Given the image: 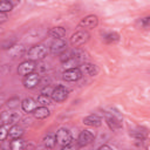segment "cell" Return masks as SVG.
Returning a JSON list of instances; mask_svg holds the SVG:
<instances>
[{
	"label": "cell",
	"mask_w": 150,
	"mask_h": 150,
	"mask_svg": "<svg viewBox=\"0 0 150 150\" xmlns=\"http://www.w3.org/2000/svg\"><path fill=\"white\" fill-rule=\"evenodd\" d=\"M47 54H48V48L45 45H41V43L34 45L33 47H30L26 52V55H27L28 60H32V61L43 60L47 56Z\"/></svg>",
	"instance_id": "1"
},
{
	"label": "cell",
	"mask_w": 150,
	"mask_h": 150,
	"mask_svg": "<svg viewBox=\"0 0 150 150\" xmlns=\"http://www.w3.org/2000/svg\"><path fill=\"white\" fill-rule=\"evenodd\" d=\"M89 38H90V35L87 30H77L70 38V45L75 48L81 47V46H83L84 43L88 42Z\"/></svg>",
	"instance_id": "2"
},
{
	"label": "cell",
	"mask_w": 150,
	"mask_h": 150,
	"mask_svg": "<svg viewBox=\"0 0 150 150\" xmlns=\"http://www.w3.org/2000/svg\"><path fill=\"white\" fill-rule=\"evenodd\" d=\"M55 139H56V143L59 145H61V148L63 149L66 145H68L69 143L73 142V137H71V134L68 129H64V128H61L56 131V135H55Z\"/></svg>",
	"instance_id": "3"
},
{
	"label": "cell",
	"mask_w": 150,
	"mask_h": 150,
	"mask_svg": "<svg viewBox=\"0 0 150 150\" xmlns=\"http://www.w3.org/2000/svg\"><path fill=\"white\" fill-rule=\"evenodd\" d=\"M20 120V114L16 112V111H8V110H5L0 114V122L4 124V125H12V124H15L18 121Z\"/></svg>",
	"instance_id": "4"
},
{
	"label": "cell",
	"mask_w": 150,
	"mask_h": 150,
	"mask_svg": "<svg viewBox=\"0 0 150 150\" xmlns=\"http://www.w3.org/2000/svg\"><path fill=\"white\" fill-rule=\"evenodd\" d=\"M50 97L55 102H63L68 97V89L64 86H62V84L56 86L55 88H53V91L50 94Z\"/></svg>",
	"instance_id": "5"
},
{
	"label": "cell",
	"mask_w": 150,
	"mask_h": 150,
	"mask_svg": "<svg viewBox=\"0 0 150 150\" xmlns=\"http://www.w3.org/2000/svg\"><path fill=\"white\" fill-rule=\"evenodd\" d=\"M82 76V71L79 67H74V68H67L63 74H62V77L64 81H68V82H75L77 80H80Z\"/></svg>",
	"instance_id": "6"
},
{
	"label": "cell",
	"mask_w": 150,
	"mask_h": 150,
	"mask_svg": "<svg viewBox=\"0 0 150 150\" xmlns=\"http://www.w3.org/2000/svg\"><path fill=\"white\" fill-rule=\"evenodd\" d=\"M36 69V64L35 61L32 60H26L23 62H21L18 67V74L21 76H26L30 73H34V70Z\"/></svg>",
	"instance_id": "7"
},
{
	"label": "cell",
	"mask_w": 150,
	"mask_h": 150,
	"mask_svg": "<svg viewBox=\"0 0 150 150\" xmlns=\"http://www.w3.org/2000/svg\"><path fill=\"white\" fill-rule=\"evenodd\" d=\"M104 118H105V122L108 124V127L116 131V130H120L122 128V122H121V118L117 117L115 114L112 112H105L104 114Z\"/></svg>",
	"instance_id": "8"
},
{
	"label": "cell",
	"mask_w": 150,
	"mask_h": 150,
	"mask_svg": "<svg viewBox=\"0 0 150 150\" xmlns=\"http://www.w3.org/2000/svg\"><path fill=\"white\" fill-rule=\"evenodd\" d=\"M95 138V132H93L91 130H82L79 135L77 138V145L79 146H86L88 144H90Z\"/></svg>",
	"instance_id": "9"
},
{
	"label": "cell",
	"mask_w": 150,
	"mask_h": 150,
	"mask_svg": "<svg viewBox=\"0 0 150 150\" xmlns=\"http://www.w3.org/2000/svg\"><path fill=\"white\" fill-rule=\"evenodd\" d=\"M40 82H41L40 75L38 73H30V74L25 76V79H23V87L27 88V89H33Z\"/></svg>",
	"instance_id": "10"
},
{
	"label": "cell",
	"mask_w": 150,
	"mask_h": 150,
	"mask_svg": "<svg viewBox=\"0 0 150 150\" xmlns=\"http://www.w3.org/2000/svg\"><path fill=\"white\" fill-rule=\"evenodd\" d=\"M97 23H98V18H97L96 15L90 14V15L84 16V18L80 21L79 27H80V28H84V29H91V28H95V27L97 26Z\"/></svg>",
	"instance_id": "11"
},
{
	"label": "cell",
	"mask_w": 150,
	"mask_h": 150,
	"mask_svg": "<svg viewBox=\"0 0 150 150\" xmlns=\"http://www.w3.org/2000/svg\"><path fill=\"white\" fill-rule=\"evenodd\" d=\"M67 49V42L63 39H54L50 43V52L53 54H61Z\"/></svg>",
	"instance_id": "12"
},
{
	"label": "cell",
	"mask_w": 150,
	"mask_h": 150,
	"mask_svg": "<svg viewBox=\"0 0 150 150\" xmlns=\"http://www.w3.org/2000/svg\"><path fill=\"white\" fill-rule=\"evenodd\" d=\"M36 107H38V102L32 97H27L23 101H21V108L25 112H33Z\"/></svg>",
	"instance_id": "13"
},
{
	"label": "cell",
	"mask_w": 150,
	"mask_h": 150,
	"mask_svg": "<svg viewBox=\"0 0 150 150\" xmlns=\"http://www.w3.org/2000/svg\"><path fill=\"white\" fill-rule=\"evenodd\" d=\"M26 53V48L23 45H13L8 48V54L12 57H21Z\"/></svg>",
	"instance_id": "14"
},
{
	"label": "cell",
	"mask_w": 150,
	"mask_h": 150,
	"mask_svg": "<svg viewBox=\"0 0 150 150\" xmlns=\"http://www.w3.org/2000/svg\"><path fill=\"white\" fill-rule=\"evenodd\" d=\"M83 123L89 127H100L102 124V118L96 114H91L83 118Z\"/></svg>",
	"instance_id": "15"
},
{
	"label": "cell",
	"mask_w": 150,
	"mask_h": 150,
	"mask_svg": "<svg viewBox=\"0 0 150 150\" xmlns=\"http://www.w3.org/2000/svg\"><path fill=\"white\" fill-rule=\"evenodd\" d=\"M49 114H50V111H49V109L47 108V105H40V107H36L35 110L33 111L34 117L38 118V120H43V118L48 117Z\"/></svg>",
	"instance_id": "16"
},
{
	"label": "cell",
	"mask_w": 150,
	"mask_h": 150,
	"mask_svg": "<svg viewBox=\"0 0 150 150\" xmlns=\"http://www.w3.org/2000/svg\"><path fill=\"white\" fill-rule=\"evenodd\" d=\"M23 135V128L19 124H12V127L9 128L8 131V136L13 139V138H19Z\"/></svg>",
	"instance_id": "17"
},
{
	"label": "cell",
	"mask_w": 150,
	"mask_h": 150,
	"mask_svg": "<svg viewBox=\"0 0 150 150\" xmlns=\"http://www.w3.org/2000/svg\"><path fill=\"white\" fill-rule=\"evenodd\" d=\"M66 33H67V30L63 27H53L48 32V34L54 39H63L66 36Z\"/></svg>",
	"instance_id": "18"
},
{
	"label": "cell",
	"mask_w": 150,
	"mask_h": 150,
	"mask_svg": "<svg viewBox=\"0 0 150 150\" xmlns=\"http://www.w3.org/2000/svg\"><path fill=\"white\" fill-rule=\"evenodd\" d=\"M102 39L107 43H114V42H117L120 40V35L115 32H108V33L102 34Z\"/></svg>",
	"instance_id": "19"
},
{
	"label": "cell",
	"mask_w": 150,
	"mask_h": 150,
	"mask_svg": "<svg viewBox=\"0 0 150 150\" xmlns=\"http://www.w3.org/2000/svg\"><path fill=\"white\" fill-rule=\"evenodd\" d=\"M81 68H82V70L87 74V75H90V76H95L97 73H98V69H97V67L95 66V64H93V63H83L82 66H81Z\"/></svg>",
	"instance_id": "20"
},
{
	"label": "cell",
	"mask_w": 150,
	"mask_h": 150,
	"mask_svg": "<svg viewBox=\"0 0 150 150\" xmlns=\"http://www.w3.org/2000/svg\"><path fill=\"white\" fill-rule=\"evenodd\" d=\"M43 145L45 148H48V149H53L55 146V143H56V139H55V136L54 135H47L43 137Z\"/></svg>",
	"instance_id": "21"
},
{
	"label": "cell",
	"mask_w": 150,
	"mask_h": 150,
	"mask_svg": "<svg viewBox=\"0 0 150 150\" xmlns=\"http://www.w3.org/2000/svg\"><path fill=\"white\" fill-rule=\"evenodd\" d=\"M9 146L13 150H22L26 146V144H25V141L21 139V137H19V138H13V141L9 144Z\"/></svg>",
	"instance_id": "22"
},
{
	"label": "cell",
	"mask_w": 150,
	"mask_h": 150,
	"mask_svg": "<svg viewBox=\"0 0 150 150\" xmlns=\"http://www.w3.org/2000/svg\"><path fill=\"white\" fill-rule=\"evenodd\" d=\"M130 135L135 138V139H137V141H144L145 138H146V131L145 130H143V129H137V130H132L131 132H130Z\"/></svg>",
	"instance_id": "23"
},
{
	"label": "cell",
	"mask_w": 150,
	"mask_h": 150,
	"mask_svg": "<svg viewBox=\"0 0 150 150\" xmlns=\"http://www.w3.org/2000/svg\"><path fill=\"white\" fill-rule=\"evenodd\" d=\"M38 104L40 105H49L52 103V97L48 96V95H43V94H40L38 96V100H36Z\"/></svg>",
	"instance_id": "24"
},
{
	"label": "cell",
	"mask_w": 150,
	"mask_h": 150,
	"mask_svg": "<svg viewBox=\"0 0 150 150\" xmlns=\"http://www.w3.org/2000/svg\"><path fill=\"white\" fill-rule=\"evenodd\" d=\"M20 104H21V101H20L19 97H11V98L6 102V105H7L9 109H15V108H18Z\"/></svg>",
	"instance_id": "25"
},
{
	"label": "cell",
	"mask_w": 150,
	"mask_h": 150,
	"mask_svg": "<svg viewBox=\"0 0 150 150\" xmlns=\"http://www.w3.org/2000/svg\"><path fill=\"white\" fill-rule=\"evenodd\" d=\"M12 9H13V5H12L8 0H2V1H0V12L7 13V12H11Z\"/></svg>",
	"instance_id": "26"
},
{
	"label": "cell",
	"mask_w": 150,
	"mask_h": 150,
	"mask_svg": "<svg viewBox=\"0 0 150 150\" xmlns=\"http://www.w3.org/2000/svg\"><path fill=\"white\" fill-rule=\"evenodd\" d=\"M8 137V130L6 128V125H1L0 127V141H5Z\"/></svg>",
	"instance_id": "27"
},
{
	"label": "cell",
	"mask_w": 150,
	"mask_h": 150,
	"mask_svg": "<svg viewBox=\"0 0 150 150\" xmlns=\"http://www.w3.org/2000/svg\"><path fill=\"white\" fill-rule=\"evenodd\" d=\"M52 91H53V87H50L49 84H46V86L41 89V94H43V95H48V96H50Z\"/></svg>",
	"instance_id": "28"
},
{
	"label": "cell",
	"mask_w": 150,
	"mask_h": 150,
	"mask_svg": "<svg viewBox=\"0 0 150 150\" xmlns=\"http://www.w3.org/2000/svg\"><path fill=\"white\" fill-rule=\"evenodd\" d=\"M149 22H150V18L149 16H146L144 19H141V26L143 28H148L149 27Z\"/></svg>",
	"instance_id": "29"
},
{
	"label": "cell",
	"mask_w": 150,
	"mask_h": 150,
	"mask_svg": "<svg viewBox=\"0 0 150 150\" xmlns=\"http://www.w3.org/2000/svg\"><path fill=\"white\" fill-rule=\"evenodd\" d=\"M7 19H8L7 14H6V13L0 12V23H2V22H5V21H7Z\"/></svg>",
	"instance_id": "30"
},
{
	"label": "cell",
	"mask_w": 150,
	"mask_h": 150,
	"mask_svg": "<svg viewBox=\"0 0 150 150\" xmlns=\"http://www.w3.org/2000/svg\"><path fill=\"white\" fill-rule=\"evenodd\" d=\"M5 102H6V98H5V96L1 94V95H0V108L4 105V103H5Z\"/></svg>",
	"instance_id": "31"
},
{
	"label": "cell",
	"mask_w": 150,
	"mask_h": 150,
	"mask_svg": "<svg viewBox=\"0 0 150 150\" xmlns=\"http://www.w3.org/2000/svg\"><path fill=\"white\" fill-rule=\"evenodd\" d=\"M20 1H21V0H9V2L13 5V7H14V6H16V5H19V4H20Z\"/></svg>",
	"instance_id": "32"
},
{
	"label": "cell",
	"mask_w": 150,
	"mask_h": 150,
	"mask_svg": "<svg viewBox=\"0 0 150 150\" xmlns=\"http://www.w3.org/2000/svg\"><path fill=\"white\" fill-rule=\"evenodd\" d=\"M98 149H111V146H109V145H101Z\"/></svg>",
	"instance_id": "33"
}]
</instances>
